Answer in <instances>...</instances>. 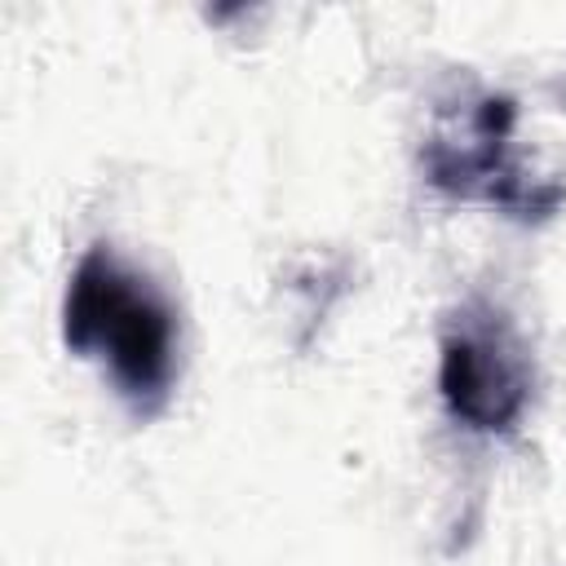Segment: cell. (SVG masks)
Instances as JSON below:
<instances>
[{"mask_svg": "<svg viewBox=\"0 0 566 566\" xmlns=\"http://www.w3.org/2000/svg\"><path fill=\"white\" fill-rule=\"evenodd\" d=\"M526 358L500 314L469 310L442 340V394L469 429H509L526 407Z\"/></svg>", "mask_w": 566, "mask_h": 566, "instance_id": "2", "label": "cell"}, {"mask_svg": "<svg viewBox=\"0 0 566 566\" xmlns=\"http://www.w3.org/2000/svg\"><path fill=\"white\" fill-rule=\"evenodd\" d=\"M66 340L80 354H97L137 407H150L168 394L177 323L164 292L124 265L115 252L93 248L75 265L66 292Z\"/></svg>", "mask_w": 566, "mask_h": 566, "instance_id": "1", "label": "cell"}]
</instances>
